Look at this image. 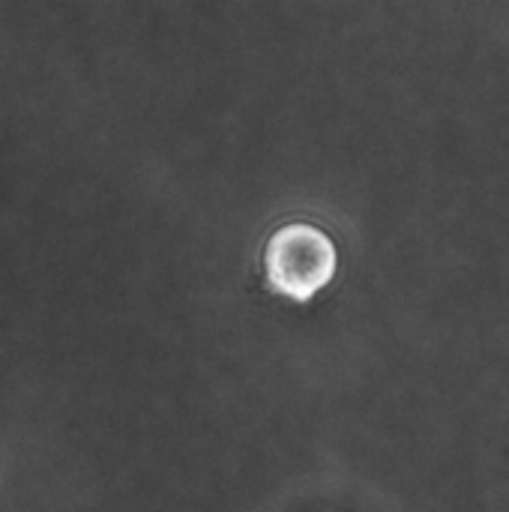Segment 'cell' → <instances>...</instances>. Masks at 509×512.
Instances as JSON below:
<instances>
[{
  "instance_id": "6da1fadb",
  "label": "cell",
  "mask_w": 509,
  "mask_h": 512,
  "mask_svg": "<svg viewBox=\"0 0 509 512\" xmlns=\"http://www.w3.org/2000/svg\"><path fill=\"white\" fill-rule=\"evenodd\" d=\"M339 252L327 231L309 222H288L267 240L264 270L270 285L291 297L309 300L315 297L336 273Z\"/></svg>"
}]
</instances>
